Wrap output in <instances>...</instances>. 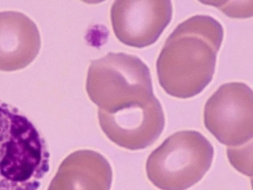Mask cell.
Wrapping results in <instances>:
<instances>
[{
    "label": "cell",
    "instance_id": "obj_1",
    "mask_svg": "<svg viewBox=\"0 0 253 190\" xmlns=\"http://www.w3.org/2000/svg\"><path fill=\"white\" fill-rule=\"evenodd\" d=\"M224 30L216 19L195 15L169 36L156 67L160 85L168 95L190 98L211 82Z\"/></svg>",
    "mask_w": 253,
    "mask_h": 190
},
{
    "label": "cell",
    "instance_id": "obj_2",
    "mask_svg": "<svg viewBox=\"0 0 253 190\" xmlns=\"http://www.w3.org/2000/svg\"><path fill=\"white\" fill-rule=\"evenodd\" d=\"M44 138L18 109L0 101V190H38L50 168Z\"/></svg>",
    "mask_w": 253,
    "mask_h": 190
},
{
    "label": "cell",
    "instance_id": "obj_3",
    "mask_svg": "<svg viewBox=\"0 0 253 190\" xmlns=\"http://www.w3.org/2000/svg\"><path fill=\"white\" fill-rule=\"evenodd\" d=\"M86 90L91 101L104 113H113L154 97L149 68L141 59L125 53H109L92 61Z\"/></svg>",
    "mask_w": 253,
    "mask_h": 190
},
{
    "label": "cell",
    "instance_id": "obj_4",
    "mask_svg": "<svg viewBox=\"0 0 253 190\" xmlns=\"http://www.w3.org/2000/svg\"><path fill=\"white\" fill-rule=\"evenodd\" d=\"M213 157L212 145L200 132H176L150 154L146 174L159 190H188L207 173Z\"/></svg>",
    "mask_w": 253,
    "mask_h": 190
},
{
    "label": "cell",
    "instance_id": "obj_5",
    "mask_svg": "<svg viewBox=\"0 0 253 190\" xmlns=\"http://www.w3.org/2000/svg\"><path fill=\"white\" fill-rule=\"evenodd\" d=\"M204 124L218 142L242 147L253 140V90L244 83L222 85L204 107Z\"/></svg>",
    "mask_w": 253,
    "mask_h": 190
},
{
    "label": "cell",
    "instance_id": "obj_6",
    "mask_svg": "<svg viewBox=\"0 0 253 190\" xmlns=\"http://www.w3.org/2000/svg\"><path fill=\"white\" fill-rule=\"evenodd\" d=\"M171 17L172 4L169 0H118L111 9L116 38L137 48L155 43Z\"/></svg>",
    "mask_w": 253,
    "mask_h": 190
},
{
    "label": "cell",
    "instance_id": "obj_7",
    "mask_svg": "<svg viewBox=\"0 0 253 190\" xmlns=\"http://www.w3.org/2000/svg\"><path fill=\"white\" fill-rule=\"evenodd\" d=\"M98 120L102 131L110 141L132 151L153 145L165 126L163 106L155 95L146 103L113 113L98 110Z\"/></svg>",
    "mask_w": 253,
    "mask_h": 190
},
{
    "label": "cell",
    "instance_id": "obj_8",
    "mask_svg": "<svg viewBox=\"0 0 253 190\" xmlns=\"http://www.w3.org/2000/svg\"><path fill=\"white\" fill-rule=\"evenodd\" d=\"M41 47V33L32 19L19 12H0V71L27 67Z\"/></svg>",
    "mask_w": 253,
    "mask_h": 190
},
{
    "label": "cell",
    "instance_id": "obj_9",
    "mask_svg": "<svg viewBox=\"0 0 253 190\" xmlns=\"http://www.w3.org/2000/svg\"><path fill=\"white\" fill-rule=\"evenodd\" d=\"M113 169L104 155L93 150H78L59 166L47 190H110Z\"/></svg>",
    "mask_w": 253,
    "mask_h": 190
}]
</instances>
